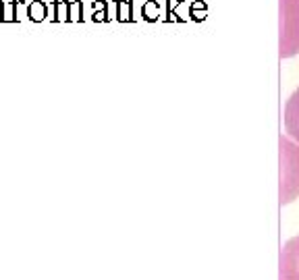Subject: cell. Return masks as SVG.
I'll return each instance as SVG.
<instances>
[{"label":"cell","mask_w":299,"mask_h":280,"mask_svg":"<svg viewBox=\"0 0 299 280\" xmlns=\"http://www.w3.org/2000/svg\"><path fill=\"white\" fill-rule=\"evenodd\" d=\"M299 195V147L281 137V203Z\"/></svg>","instance_id":"obj_1"},{"label":"cell","mask_w":299,"mask_h":280,"mask_svg":"<svg viewBox=\"0 0 299 280\" xmlns=\"http://www.w3.org/2000/svg\"><path fill=\"white\" fill-rule=\"evenodd\" d=\"M299 54V0H281V58Z\"/></svg>","instance_id":"obj_2"},{"label":"cell","mask_w":299,"mask_h":280,"mask_svg":"<svg viewBox=\"0 0 299 280\" xmlns=\"http://www.w3.org/2000/svg\"><path fill=\"white\" fill-rule=\"evenodd\" d=\"M283 280H299V235L289 239L281 251Z\"/></svg>","instance_id":"obj_3"},{"label":"cell","mask_w":299,"mask_h":280,"mask_svg":"<svg viewBox=\"0 0 299 280\" xmlns=\"http://www.w3.org/2000/svg\"><path fill=\"white\" fill-rule=\"evenodd\" d=\"M285 129L289 137L299 143V87L291 93L285 104Z\"/></svg>","instance_id":"obj_4"},{"label":"cell","mask_w":299,"mask_h":280,"mask_svg":"<svg viewBox=\"0 0 299 280\" xmlns=\"http://www.w3.org/2000/svg\"><path fill=\"white\" fill-rule=\"evenodd\" d=\"M27 19L32 23H42L48 19V5L44 0H32L27 5Z\"/></svg>","instance_id":"obj_5"},{"label":"cell","mask_w":299,"mask_h":280,"mask_svg":"<svg viewBox=\"0 0 299 280\" xmlns=\"http://www.w3.org/2000/svg\"><path fill=\"white\" fill-rule=\"evenodd\" d=\"M3 23H19V17H17V0H5Z\"/></svg>","instance_id":"obj_6"},{"label":"cell","mask_w":299,"mask_h":280,"mask_svg":"<svg viewBox=\"0 0 299 280\" xmlns=\"http://www.w3.org/2000/svg\"><path fill=\"white\" fill-rule=\"evenodd\" d=\"M56 21L58 23L69 21V3H65V0H56Z\"/></svg>","instance_id":"obj_7"},{"label":"cell","mask_w":299,"mask_h":280,"mask_svg":"<svg viewBox=\"0 0 299 280\" xmlns=\"http://www.w3.org/2000/svg\"><path fill=\"white\" fill-rule=\"evenodd\" d=\"M79 19H81V5L69 3V21H79Z\"/></svg>","instance_id":"obj_8"},{"label":"cell","mask_w":299,"mask_h":280,"mask_svg":"<svg viewBox=\"0 0 299 280\" xmlns=\"http://www.w3.org/2000/svg\"><path fill=\"white\" fill-rule=\"evenodd\" d=\"M48 17H50V21H56V3L48 5Z\"/></svg>","instance_id":"obj_9"},{"label":"cell","mask_w":299,"mask_h":280,"mask_svg":"<svg viewBox=\"0 0 299 280\" xmlns=\"http://www.w3.org/2000/svg\"><path fill=\"white\" fill-rule=\"evenodd\" d=\"M3 11H5V0H0V23H3Z\"/></svg>","instance_id":"obj_10"},{"label":"cell","mask_w":299,"mask_h":280,"mask_svg":"<svg viewBox=\"0 0 299 280\" xmlns=\"http://www.w3.org/2000/svg\"><path fill=\"white\" fill-rule=\"evenodd\" d=\"M127 13H129V9L123 5V7H121V15H123V19H127Z\"/></svg>","instance_id":"obj_11"}]
</instances>
